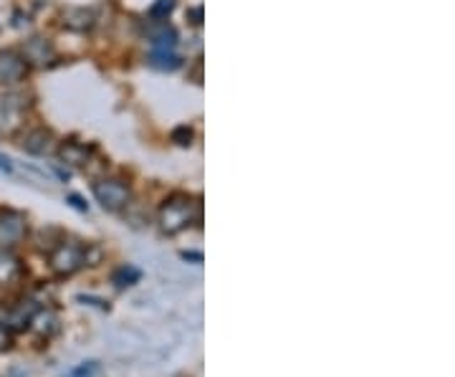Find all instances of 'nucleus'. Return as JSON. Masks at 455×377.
Segmentation results:
<instances>
[{
    "mask_svg": "<svg viewBox=\"0 0 455 377\" xmlns=\"http://www.w3.org/2000/svg\"><path fill=\"white\" fill-rule=\"evenodd\" d=\"M0 170L3 172H13V164H11V160L5 155H0Z\"/></svg>",
    "mask_w": 455,
    "mask_h": 377,
    "instance_id": "obj_19",
    "label": "nucleus"
},
{
    "mask_svg": "<svg viewBox=\"0 0 455 377\" xmlns=\"http://www.w3.org/2000/svg\"><path fill=\"white\" fill-rule=\"evenodd\" d=\"M149 38H152L155 51H175V46H178V33H175V28H170L167 23H164L160 31L152 33Z\"/></svg>",
    "mask_w": 455,
    "mask_h": 377,
    "instance_id": "obj_14",
    "label": "nucleus"
},
{
    "mask_svg": "<svg viewBox=\"0 0 455 377\" xmlns=\"http://www.w3.org/2000/svg\"><path fill=\"white\" fill-rule=\"evenodd\" d=\"M200 218V203L190 196H172L164 200L160 208V229L167 236H175L180 230L190 229Z\"/></svg>",
    "mask_w": 455,
    "mask_h": 377,
    "instance_id": "obj_1",
    "label": "nucleus"
},
{
    "mask_svg": "<svg viewBox=\"0 0 455 377\" xmlns=\"http://www.w3.org/2000/svg\"><path fill=\"white\" fill-rule=\"evenodd\" d=\"M23 149L28 155H36V157H46V155H51L56 149V137L49 130H33L26 134Z\"/></svg>",
    "mask_w": 455,
    "mask_h": 377,
    "instance_id": "obj_8",
    "label": "nucleus"
},
{
    "mask_svg": "<svg viewBox=\"0 0 455 377\" xmlns=\"http://www.w3.org/2000/svg\"><path fill=\"white\" fill-rule=\"evenodd\" d=\"M64 26L71 31H89L94 26V13L86 8H68L64 16Z\"/></svg>",
    "mask_w": 455,
    "mask_h": 377,
    "instance_id": "obj_11",
    "label": "nucleus"
},
{
    "mask_svg": "<svg viewBox=\"0 0 455 377\" xmlns=\"http://www.w3.org/2000/svg\"><path fill=\"white\" fill-rule=\"evenodd\" d=\"M137 279H140V271H137L134 266H122V269L114 274V284H116V286H132Z\"/></svg>",
    "mask_w": 455,
    "mask_h": 377,
    "instance_id": "obj_15",
    "label": "nucleus"
},
{
    "mask_svg": "<svg viewBox=\"0 0 455 377\" xmlns=\"http://www.w3.org/2000/svg\"><path fill=\"white\" fill-rule=\"evenodd\" d=\"M53 56H56V51H53V46H51L46 38H31V41L26 44V49H23L26 64L46 66L53 61Z\"/></svg>",
    "mask_w": 455,
    "mask_h": 377,
    "instance_id": "obj_9",
    "label": "nucleus"
},
{
    "mask_svg": "<svg viewBox=\"0 0 455 377\" xmlns=\"http://www.w3.org/2000/svg\"><path fill=\"white\" fill-rule=\"evenodd\" d=\"M11 347V332L0 327V349H8Z\"/></svg>",
    "mask_w": 455,
    "mask_h": 377,
    "instance_id": "obj_18",
    "label": "nucleus"
},
{
    "mask_svg": "<svg viewBox=\"0 0 455 377\" xmlns=\"http://www.w3.org/2000/svg\"><path fill=\"white\" fill-rule=\"evenodd\" d=\"M175 11V0H155V5L149 8L152 18H167Z\"/></svg>",
    "mask_w": 455,
    "mask_h": 377,
    "instance_id": "obj_16",
    "label": "nucleus"
},
{
    "mask_svg": "<svg viewBox=\"0 0 455 377\" xmlns=\"http://www.w3.org/2000/svg\"><path fill=\"white\" fill-rule=\"evenodd\" d=\"M182 64V59H180L175 51H152V56H149V66L152 68H160V71H175Z\"/></svg>",
    "mask_w": 455,
    "mask_h": 377,
    "instance_id": "obj_13",
    "label": "nucleus"
},
{
    "mask_svg": "<svg viewBox=\"0 0 455 377\" xmlns=\"http://www.w3.org/2000/svg\"><path fill=\"white\" fill-rule=\"evenodd\" d=\"M86 263H89V251L82 244L64 241V244H59V246L51 251V269L59 277H71L79 269H84Z\"/></svg>",
    "mask_w": 455,
    "mask_h": 377,
    "instance_id": "obj_2",
    "label": "nucleus"
},
{
    "mask_svg": "<svg viewBox=\"0 0 455 377\" xmlns=\"http://www.w3.org/2000/svg\"><path fill=\"white\" fill-rule=\"evenodd\" d=\"M20 261L11 248H0V286H11L20 279Z\"/></svg>",
    "mask_w": 455,
    "mask_h": 377,
    "instance_id": "obj_10",
    "label": "nucleus"
},
{
    "mask_svg": "<svg viewBox=\"0 0 455 377\" xmlns=\"http://www.w3.org/2000/svg\"><path fill=\"white\" fill-rule=\"evenodd\" d=\"M26 215L18 211H0V248H13L26 238Z\"/></svg>",
    "mask_w": 455,
    "mask_h": 377,
    "instance_id": "obj_6",
    "label": "nucleus"
},
{
    "mask_svg": "<svg viewBox=\"0 0 455 377\" xmlns=\"http://www.w3.org/2000/svg\"><path fill=\"white\" fill-rule=\"evenodd\" d=\"M28 76V64L26 59L16 51H3L0 53V84L3 86H13L20 84Z\"/></svg>",
    "mask_w": 455,
    "mask_h": 377,
    "instance_id": "obj_7",
    "label": "nucleus"
},
{
    "mask_svg": "<svg viewBox=\"0 0 455 377\" xmlns=\"http://www.w3.org/2000/svg\"><path fill=\"white\" fill-rule=\"evenodd\" d=\"M36 312H38L36 301H18L11 307H0V327L5 332H20V329L31 327Z\"/></svg>",
    "mask_w": 455,
    "mask_h": 377,
    "instance_id": "obj_5",
    "label": "nucleus"
},
{
    "mask_svg": "<svg viewBox=\"0 0 455 377\" xmlns=\"http://www.w3.org/2000/svg\"><path fill=\"white\" fill-rule=\"evenodd\" d=\"M94 197H97L99 205L104 211L119 213V211H124L130 205V185H124L122 180H99L94 182Z\"/></svg>",
    "mask_w": 455,
    "mask_h": 377,
    "instance_id": "obj_3",
    "label": "nucleus"
},
{
    "mask_svg": "<svg viewBox=\"0 0 455 377\" xmlns=\"http://www.w3.org/2000/svg\"><path fill=\"white\" fill-rule=\"evenodd\" d=\"M26 116V99L18 94L0 97V137H13L23 127Z\"/></svg>",
    "mask_w": 455,
    "mask_h": 377,
    "instance_id": "obj_4",
    "label": "nucleus"
},
{
    "mask_svg": "<svg viewBox=\"0 0 455 377\" xmlns=\"http://www.w3.org/2000/svg\"><path fill=\"white\" fill-rule=\"evenodd\" d=\"M89 155L92 152L84 145H79V142H66L59 149V157L64 160V164H74V167H84V164L89 163Z\"/></svg>",
    "mask_w": 455,
    "mask_h": 377,
    "instance_id": "obj_12",
    "label": "nucleus"
},
{
    "mask_svg": "<svg viewBox=\"0 0 455 377\" xmlns=\"http://www.w3.org/2000/svg\"><path fill=\"white\" fill-rule=\"evenodd\" d=\"M172 140H175L178 145H190V140H193V130H188V127H178V130L172 132Z\"/></svg>",
    "mask_w": 455,
    "mask_h": 377,
    "instance_id": "obj_17",
    "label": "nucleus"
}]
</instances>
